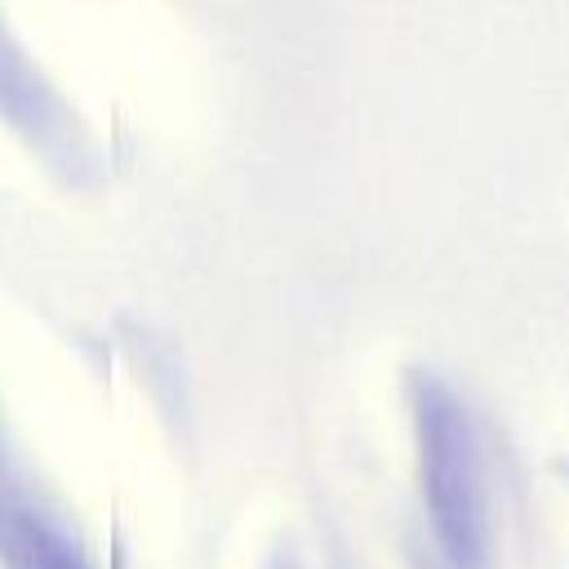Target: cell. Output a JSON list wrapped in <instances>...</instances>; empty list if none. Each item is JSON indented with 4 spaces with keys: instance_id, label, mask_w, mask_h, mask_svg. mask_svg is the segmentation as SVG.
<instances>
[{
    "instance_id": "1",
    "label": "cell",
    "mask_w": 569,
    "mask_h": 569,
    "mask_svg": "<svg viewBox=\"0 0 569 569\" xmlns=\"http://www.w3.org/2000/svg\"><path fill=\"white\" fill-rule=\"evenodd\" d=\"M427 453H431V502H436L440 533L453 547V556H476L480 493H476L471 436L462 413L449 400H436L427 413Z\"/></svg>"
}]
</instances>
